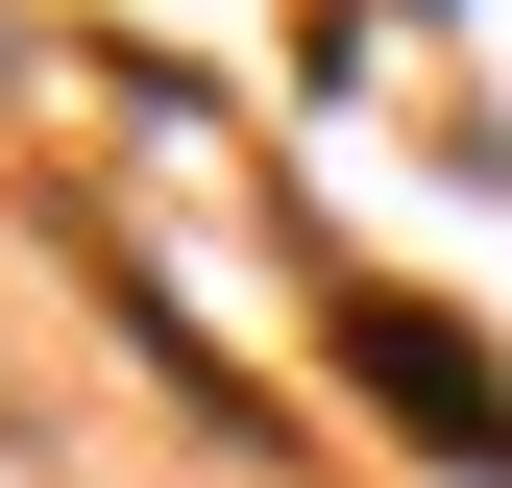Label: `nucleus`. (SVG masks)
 <instances>
[{
	"instance_id": "obj_1",
	"label": "nucleus",
	"mask_w": 512,
	"mask_h": 488,
	"mask_svg": "<svg viewBox=\"0 0 512 488\" xmlns=\"http://www.w3.org/2000/svg\"><path fill=\"white\" fill-rule=\"evenodd\" d=\"M342 366H366V391L415 415V440H464V464H512V391H488V366L439 342V318H415V293H342Z\"/></svg>"
}]
</instances>
